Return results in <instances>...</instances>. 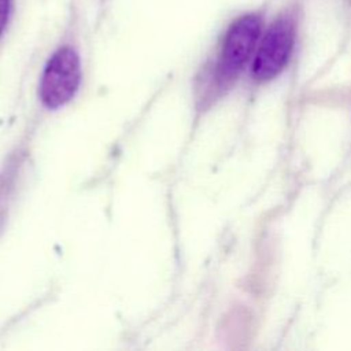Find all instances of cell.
Masks as SVG:
<instances>
[{
    "label": "cell",
    "mask_w": 351,
    "mask_h": 351,
    "mask_svg": "<svg viewBox=\"0 0 351 351\" xmlns=\"http://www.w3.org/2000/svg\"><path fill=\"white\" fill-rule=\"evenodd\" d=\"M295 44V22L289 15L278 16L266 30L252 62L256 80L267 81L281 73Z\"/></svg>",
    "instance_id": "cell-3"
},
{
    "label": "cell",
    "mask_w": 351,
    "mask_h": 351,
    "mask_svg": "<svg viewBox=\"0 0 351 351\" xmlns=\"http://www.w3.org/2000/svg\"><path fill=\"white\" fill-rule=\"evenodd\" d=\"M81 81V62L71 47L58 48L48 59L41 80L38 95L51 110L64 106L75 95Z\"/></svg>",
    "instance_id": "cell-2"
},
{
    "label": "cell",
    "mask_w": 351,
    "mask_h": 351,
    "mask_svg": "<svg viewBox=\"0 0 351 351\" xmlns=\"http://www.w3.org/2000/svg\"><path fill=\"white\" fill-rule=\"evenodd\" d=\"M11 14V0H0V37L4 33Z\"/></svg>",
    "instance_id": "cell-4"
},
{
    "label": "cell",
    "mask_w": 351,
    "mask_h": 351,
    "mask_svg": "<svg viewBox=\"0 0 351 351\" xmlns=\"http://www.w3.org/2000/svg\"><path fill=\"white\" fill-rule=\"evenodd\" d=\"M262 32V18L258 14L239 16L226 30L214 67L218 86L232 82L248 62Z\"/></svg>",
    "instance_id": "cell-1"
}]
</instances>
